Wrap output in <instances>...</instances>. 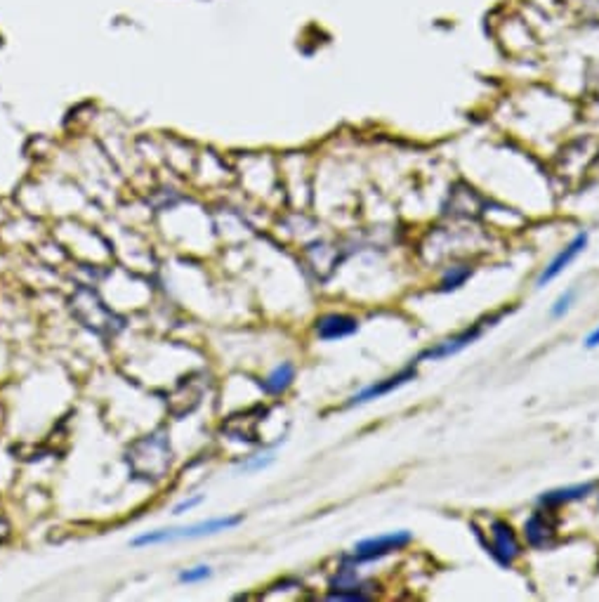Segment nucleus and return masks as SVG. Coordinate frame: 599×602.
<instances>
[{
  "label": "nucleus",
  "instance_id": "obj_1",
  "mask_svg": "<svg viewBox=\"0 0 599 602\" xmlns=\"http://www.w3.org/2000/svg\"><path fill=\"white\" fill-rule=\"evenodd\" d=\"M126 461L128 468L135 473V477L152 482L163 480L172 461L168 435L165 432H154V435L142 438L128 449Z\"/></svg>",
  "mask_w": 599,
  "mask_h": 602
},
{
  "label": "nucleus",
  "instance_id": "obj_2",
  "mask_svg": "<svg viewBox=\"0 0 599 602\" xmlns=\"http://www.w3.org/2000/svg\"><path fill=\"white\" fill-rule=\"evenodd\" d=\"M413 544V534L409 529H397V532L378 534V536H368L354 544L352 551L348 555H342L340 564H352V567H361V564L378 562L385 560L394 553L406 551Z\"/></svg>",
  "mask_w": 599,
  "mask_h": 602
},
{
  "label": "nucleus",
  "instance_id": "obj_3",
  "mask_svg": "<svg viewBox=\"0 0 599 602\" xmlns=\"http://www.w3.org/2000/svg\"><path fill=\"white\" fill-rule=\"evenodd\" d=\"M71 312L81 319L85 329L95 331L97 336H114L123 329V322L90 288H78L76 296L71 298Z\"/></svg>",
  "mask_w": 599,
  "mask_h": 602
},
{
  "label": "nucleus",
  "instance_id": "obj_4",
  "mask_svg": "<svg viewBox=\"0 0 599 602\" xmlns=\"http://www.w3.org/2000/svg\"><path fill=\"white\" fill-rule=\"evenodd\" d=\"M472 529L474 534H477V539H480L481 545L486 548V553H489L503 570H512V564L522 558V541H519V534L515 532V527H512L507 520H503V518H496V520H491V525H489L491 541L486 539L477 522H472Z\"/></svg>",
  "mask_w": 599,
  "mask_h": 602
},
{
  "label": "nucleus",
  "instance_id": "obj_5",
  "mask_svg": "<svg viewBox=\"0 0 599 602\" xmlns=\"http://www.w3.org/2000/svg\"><path fill=\"white\" fill-rule=\"evenodd\" d=\"M243 522V515H227V518H217V520L208 522H198V525L191 527H180V529H156V532H146L137 539H133L130 544L135 548H142V545H156V544H168V541H180V539H201V536H213V534L227 532L233 529Z\"/></svg>",
  "mask_w": 599,
  "mask_h": 602
},
{
  "label": "nucleus",
  "instance_id": "obj_6",
  "mask_svg": "<svg viewBox=\"0 0 599 602\" xmlns=\"http://www.w3.org/2000/svg\"><path fill=\"white\" fill-rule=\"evenodd\" d=\"M416 376H418V359L413 361V364H409V367L401 368V371H397L394 376H387L383 381L371 383L368 387H364V390H359L357 394H352L348 400V406H364L371 404V402L375 400H383V397L392 394L394 390H399V387H404L409 385L410 381H416Z\"/></svg>",
  "mask_w": 599,
  "mask_h": 602
},
{
  "label": "nucleus",
  "instance_id": "obj_7",
  "mask_svg": "<svg viewBox=\"0 0 599 602\" xmlns=\"http://www.w3.org/2000/svg\"><path fill=\"white\" fill-rule=\"evenodd\" d=\"M486 322H489V319H486ZM486 322L472 323V326H467V329L461 331V333H455V336H448V338H444V341L435 342L432 348H427L423 355L418 357V361H442V359H448V357L461 355L462 350H467L470 345H472V342H477L481 336H484Z\"/></svg>",
  "mask_w": 599,
  "mask_h": 602
},
{
  "label": "nucleus",
  "instance_id": "obj_8",
  "mask_svg": "<svg viewBox=\"0 0 599 602\" xmlns=\"http://www.w3.org/2000/svg\"><path fill=\"white\" fill-rule=\"evenodd\" d=\"M552 513L555 510L541 508L524 520V539L533 551H550L557 544V520Z\"/></svg>",
  "mask_w": 599,
  "mask_h": 602
},
{
  "label": "nucleus",
  "instance_id": "obj_9",
  "mask_svg": "<svg viewBox=\"0 0 599 602\" xmlns=\"http://www.w3.org/2000/svg\"><path fill=\"white\" fill-rule=\"evenodd\" d=\"M587 243H590V235H587V232H578V235L568 241L567 246L561 248L559 253H557L555 258L548 262V265L542 267L536 279V288H542V286L552 284V281H555L557 277L564 272V270H568V265H571V262H574L576 258L583 253V251H586Z\"/></svg>",
  "mask_w": 599,
  "mask_h": 602
},
{
  "label": "nucleus",
  "instance_id": "obj_10",
  "mask_svg": "<svg viewBox=\"0 0 599 602\" xmlns=\"http://www.w3.org/2000/svg\"><path fill=\"white\" fill-rule=\"evenodd\" d=\"M357 331H359V319L352 317V314H345V312H329V314H322L314 323L316 338L323 342L345 341V338L354 336Z\"/></svg>",
  "mask_w": 599,
  "mask_h": 602
},
{
  "label": "nucleus",
  "instance_id": "obj_11",
  "mask_svg": "<svg viewBox=\"0 0 599 602\" xmlns=\"http://www.w3.org/2000/svg\"><path fill=\"white\" fill-rule=\"evenodd\" d=\"M595 489H597L595 482H578V484H568V487L550 489V491H542V494L538 496V506L557 510V508L568 506V503L583 501V499H587V496L593 494Z\"/></svg>",
  "mask_w": 599,
  "mask_h": 602
},
{
  "label": "nucleus",
  "instance_id": "obj_12",
  "mask_svg": "<svg viewBox=\"0 0 599 602\" xmlns=\"http://www.w3.org/2000/svg\"><path fill=\"white\" fill-rule=\"evenodd\" d=\"M203 376H194V378H189V381L180 383V387H177L175 393H172L171 397V413L172 416H184V413L194 412L196 406H198V402H201V394H203Z\"/></svg>",
  "mask_w": 599,
  "mask_h": 602
},
{
  "label": "nucleus",
  "instance_id": "obj_13",
  "mask_svg": "<svg viewBox=\"0 0 599 602\" xmlns=\"http://www.w3.org/2000/svg\"><path fill=\"white\" fill-rule=\"evenodd\" d=\"M297 368L293 361H284V364H278L269 376H267L265 381H262V387H265L267 394H284L293 381H295Z\"/></svg>",
  "mask_w": 599,
  "mask_h": 602
},
{
  "label": "nucleus",
  "instance_id": "obj_14",
  "mask_svg": "<svg viewBox=\"0 0 599 602\" xmlns=\"http://www.w3.org/2000/svg\"><path fill=\"white\" fill-rule=\"evenodd\" d=\"M474 274V267L472 265H448L446 270H444L442 279H439V286H436V291L439 293H454L458 291V288H462V286L470 281V277Z\"/></svg>",
  "mask_w": 599,
  "mask_h": 602
},
{
  "label": "nucleus",
  "instance_id": "obj_15",
  "mask_svg": "<svg viewBox=\"0 0 599 602\" xmlns=\"http://www.w3.org/2000/svg\"><path fill=\"white\" fill-rule=\"evenodd\" d=\"M576 296H578V291H576V288H567V291L561 293L559 298L552 303V307H550V317H552V319L564 317V314H567V312L574 307Z\"/></svg>",
  "mask_w": 599,
  "mask_h": 602
},
{
  "label": "nucleus",
  "instance_id": "obj_16",
  "mask_svg": "<svg viewBox=\"0 0 599 602\" xmlns=\"http://www.w3.org/2000/svg\"><path fill=\"white\" fill-rule=\"evenodd\" d=\"M274 463V454H260V456L248 458L246 463H241V470L243 473H255V470H265Z\"/></svg>",
  "mask_w": 599,
  "mask_h": 602
},
{
  "label": "nucleus",
  "instance_id": "obj_17",
  "mask_svg": "<svg viewBox=\"0 0 599 602\" xmlns=\"http://www.w3.org/2000/svg\"><path fill=\"white\" fill-rule=\"evenodd\" d=\"M213 574V570L210 567H206V564H201V567H194V570H187L180 574V581L182 583H198V581H206V579Z\"/></svg>",
  "mask_w": 599,
  "mask_h": 602
},
{
  "label": "nucleus",
  "instance_id": "obj_18",
  "mask_svg": "<svg viewBox=\"0 0 599 602\" xmlns=\"http://www.w3.org/2000/svg\"><path fill=\"white\" fill-rule=\"evenodd\" d=\"M203 503V496H194V499H184L182 503H177L175 508H172V515H182L187 513V510H191V508L201 506Z\"/></svg>",
  "mask_w": 599,
  "mask_h": 602
},
{
  "label": "nucleus",
  "instance_id": "obj_19",
  "mask_svg": "<svg viewBox=\"0 0 599 602\" xmlns=\"http://www.w3.org/2000/svg\"><path fill=\"white\" fill-rule=\"evenodd\" d=\"M586 345H587V348H590V350L599 348V326L593 331V333H590V336L586 338Z\"/></svg>",
  "mask_w": 599,
  "mask_h": 602
},
{
  "label": "nucleus",
  "instance_id": "obj_20",
  "mask_svg": "<svg viewBox=\"0 0 599 602\" xmlns=\"http://www.w3.org/2000/svg\"><path fill=\"white\" fill-rule=\"evenodd\" d=\"M7 536H10V527H7V522L0 518V541H5Z\"/></svg>",
  "mask_w": 599,
  "mask_h": 602
}]
</instances>
